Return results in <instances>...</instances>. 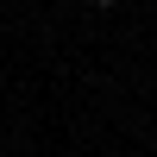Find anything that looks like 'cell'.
<instances>
[{
	"mask_svg": "<svg viewBox=\"0 0 157 157\" xmlns=\"http://www.w3.org/2000/svg\"><path fill=\"white\" fill-rule=\"evenodd\" d=\"M88 6H94V13H101V6H113V0H88Z\"/></svg>",
	"mask_w": 157,
	"mask_h": 157,
	"instance_id": "1",
	"label": "cell"
}]
</instances>
